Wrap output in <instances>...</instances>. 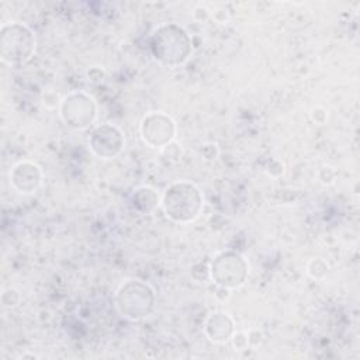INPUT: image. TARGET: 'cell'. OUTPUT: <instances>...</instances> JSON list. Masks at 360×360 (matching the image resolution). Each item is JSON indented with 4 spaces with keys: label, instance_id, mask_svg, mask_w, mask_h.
I'll list each match as a JSON object with an SVG mask.
<instances>
[{
    "label": "cell",
    "instance_id": "cell-1",
    "mask_svg": "<svg viewBox=\"0 0 360 360\" xmlns=\"http://www.w3.org/2000/svg\"><path fill=\"white\" fill-rule=\"evenodd\" d=\"M150 52L165 66L183 65L191 55V38L177 24H162L150 35Z\"/></svg>",
    "mask_w": 360,
    "mask_h": 360
},
{
    "label": "cell",
    "instance_id": "cell-2",
    "mask_svg": "<svg viewBox=\"0 0 360 360\" xmlns=\"http://www.w3.org/2000/svg\"><path fill=\"white\" fill-rule=\"evenodd\" d=\"M160 205L165 215L177 224L193 222L202 210V194L186 180L173 181L162 194Z\"/></svg>",
    "mask_w": 360,
    "mask_h": 360
},
{
    "label": "cell",
    "instance_id": "cell-3",
    "mask_svg": "<svg viewBox=\"0 0 360 360\" xmlns=\"http://www.w3.org/2000/svg\"><path fill=\"white\" fill-rule=\"evenodd\" d=\"M153 288L138 278L124 281L117 290L115 305L121 316L129 321H139L149 316L155 309Z\"/></svg>",
    "mask_w": 360,
    "mask_h": 360
},
{
    "label": "cell",
    "instance_id": "cell-4",
    "mask_svg": "<svg viewBox=\"0 0 360 360\" xmlns=\"http://www.w3.org/2000/svg\"><path fill=\"white\" fill-rule=\"evenodd\" d=\"M35 52V37L21 22H8L0 31V56L10 66H20L28 62Z\"/></svg>",
    "mask_w": 360,
    "mask_h": 360
},
{
    "label": "cell",
    "instance_id": "cell-5",
    "mask_svg": "<svg viewBox=\"0 0 360 360\" xmlns=\"http://www.w3.org/2000/svg\"><path fill=\"white\" fill-rule=\"evenodd\" d=\"M210 278L224 288H238L248 277V262L236 252L218 253L208 266Z\"/></svg>",
    "mask_w": 360,
    "mask_h": 360
},
{
    "label": "cell",
    "instance_id": "cell-6",
    "mask_svg": "<svg viewBox=\"0 0 360 360\" xmlns=\"http://www.w3.org/2000/svg\"><path fill=\"white\" fill-rule=\"evenodd\" d=\"M59 114L68 127L73 129H86L97 117V105L94 98L87 93L73 91L60 101Z\"/></svg>",
    "mask_w": 360,
    "mask_h": 360
},
{
    "label": "cell",
    "instance_id": "cell-7",
    "mask_svg": "<svg viewBox=\"0 0 360 360\" xmlns=\"http://www.w3.org/2000/svg\"><path fill=\"white\" fill-rule=\"evenodd\" d=\"M143 142L152 148H165L176 136V122L165 112L146 114L139 125Z\"/></svg>",
    "mask_w": 360,
    "mask_h": 360
},
{
    "label": "cell",
    "instance_id": "cell-8",
    "mask_svg": "<svg viewBox=\"0 0 360 360\" xmlns=\"http://www.w3.org/2000/svg\"><path fill=\"white\" fill-rule=\"evenodd\" d=\"M125 139L122 132L111 125L101 124L96 127L89 136V146L91 152L101 159L115 158L124 149Z\"/></svg>",
    "mask_w": 360,
    "mask_h": 360
},
{
    "label": "cell",
    "instance_id": "cell-9",
    "mask_svg": "<svg viewBox=\"0 0 360 360\" xmlns=\"http://www.w3.org/2000/svg\"><path fill=\"white\" fill-rule=\"evenodd\" d=\"M10 183L21 194H32L42 183V172L34 162L21 160L13 166Z\"/></svg>",
    "mask_w": 360,
    "mask_h": 360
},
{
    "label": "cell",
    "instance_id": "cell-10",
    "mask_svg": "<svg viewBox=\"0 0 360 360\" xmlns=\"http://www.w3.org/2000/svg\"><path fill=\"white\" fill-rule=\"evenodd\" d=\"M204 332L211 342L225 343L235 333L233 319L225 312H212L208 315L204 323Z\"/></svg>",
    "mask_w": 360,
    "mask_h": 360
},
{
    "label": "cell",
    "instance_id": "cell-11",
    "mask_svg": "<svg viewBox=\"0 0 360 360\" xmlns=\"http://www.w3.org/2000/svg\"><path fill=\"white\" fill-rule=\"evenodd\" d=\"M162 197L158 191L149 186H141L134 190L131 195V207L134 211L142 215L152 214L160 205Z\"/></svg>",
    "mask_w": 360,
    "mask_h": 360
},
{
    "label": "cell",
    "instance_id": "cell-12",
    "mask_svg": "<svg viewBox=\"0 0 360 360\" xmlns=\"http://www.w3.org/2000/svg\"><path fill=\"white\" fill-rule=\"evenodd\" d=\"M328 270H329V266L326 264L325 260H322L321 257H316V259H312L308 262L307 264V273L315 278V280H322L326 274H328Z\"/></svg>",
    "mask_w": 360,
    "mask_h": 360
},
{
    "label": "cell",
    "instance_id": "cell-13",
    "mask_svg": "<svg viewBox=\"0 0 360 360\" xmlns=\"http://www.w3.org/2000/svg\"><path fill=\"white\" fill-rule=\"evenodd\" d=\"M232 343L233 346L238 349V350H245L249 345V340H248V333L245 332H235L232 335Z\"/></svg>",
    "mask_w": 360,
    "mask_h": 360
},
{
    "label": "cell",
    "instance_id": "cell-14",
    "mask_svg": "<svg viewBox=\"0 0 360 360\" xmlns=\"http://www.w3.org/2000/svg\"><path fill=\"white\" fill-rule=\"evenodd\" d=\"M312 118L319 122V124H323L325 120H326V111L323 108H316L312 111Z\"/></svg>",
    "mask_w": 360,
    "mask_h": 360
}]
</instances>
